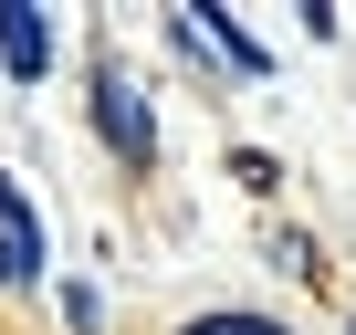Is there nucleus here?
<instances>
[{"label": "nucleus", "instance_id": "nucleus-1", "mask_svg": "<svg viewBox=\"0 0 356 335\" xmlns=\"http://www.w3.org/2000/svg\"><path fill=\"white\" fill-rule=\"evenodd\" d=\"M95 126H105V147H115L126 168H157V115H147V84H136V74H115V53L95 63Z\"/></svg>", "mask_w": 356, "mask_h": 335}, {"label": "nucleus", "instance_id": "nucleus-6", "mask_svg": "<svg viewBox=\"0 0 356 335\" xmlns=\"http://www.w3.org/2000/svg\"><path fill=\"white\" fill-rule=\"evenodd\" d=\"M0 272H11V262H0Z\"/></svg>", "mask_w": 356, "mask_h": 335}, {"label": "nucleus", "instance_id": "nucleus-3", "mask_svg": "<svg viewBox=\"0 0 356 335\" xmlns=\"http://www.w3.org/2000/svg\"><path fill=\"white\" fill-rule=\"evenodd\" d=\"M0 262H11V272H42V220H32V199L11 189V168H0Z\"/></svg>", "mask_w": 356, "mask_h": 335}, {"label": "nucleus", "instance_id": "nucleus-2", "mask_svg": "<svg viewBox=\"0 0 356 335\" xmlns=\"http://www.w3.org/2000/svg\"><path fill=\"white\" fill-rule=\"evenodd\" d=\"M0 63H11L22 84H32V74L53 63V22L32 11V0H0Z\"/></svg>", "mask_w": 356, "mask_h": 335}, {"label": "nucleus", "instance_id": "nucleus-4", "mask_svg": "<svg viewBox=\"0 0 356 335\" xmlns=\"http://www.w3.org/2000/svg\"><path fill=\"white\" fill-rule=\"evenodd\" d=\"M200 32H210V42H220V53L241 63V74H262V63H273V53H262V42H252V32L231 22V11H200Z\"/></svg>", "mask_w": 356, "mask_h": 335}, {"label": "nucleus", "instance_id": "nucleus-5", "mask_svg": "<svg viewBox=\"0 0 356 335\" xmlns=\"http://www.w3.org/2000/svg\"><path fill=\"white\" fill-rule=\"evenodd\" d=\"M178 335H283L273 314H200V325H178Z\"/></svg>", "mask_w": 356, "mask_h": 335}]
</instances>
